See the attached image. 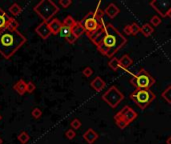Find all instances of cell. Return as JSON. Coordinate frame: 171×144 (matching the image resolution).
Wrapping results in <instances>:
<instances>
[{"label":"cell","instance_id":"obj_2","mask_svg":"<svg viewBox=\"0 0 171 144\" xmlns=\"http://www.w3.org/2000/svg\"><path fill=\"white\" fill-rule=\"evenodd\" d=\"M106 28L107 33L97 48L105 56L112 58L115 53L126 44L127 40L111 23H107Z\"/></svg>","mask_w":171,"mask_h":144},{"label":"cell","instance_id":"obj_35","mask_svg":"<svg viewBox=\"0 0 171 144\" xmlns=\"http://www.w3.org/2000/svg\"><path fill=\"white\" fill-rule=\"evenodd\" d=\"M82 74L84 75L85 77H90L92 74H93V69L91 67H86L84 68L83 71H82Z\"/></svg>","mask_w":171,"mask_h":144},{"label":"cell","instance_id":"obj_4","mask_svg":"<svg viewBox=\"0 0 171 144\" xmlns=\"http://www.w3.org/2000/svg\"><path fill=\"white\" fill-rule=\"evenodd\" d=\"M155 94L150 89H135L129 95V98L133 100L140 109H145L149 104L155 99Z\"/></svg>","mask_w":171,"mask_h":144},{"label":"cell","instance_id":"obj_34","mask_svg":"<svg viewBox=\"0 0 171 144\" xmlns=\"http://www.w3.org/2000/svg\"><path fill=\"white\" fill-rule=\"evenodd\" d=\"M65 136H66V138H68L69 140H72L76 136V133H75L73 129H68L67 131L65 132Z\"/></svg>","mask_w":171,"mask_h":144},{"label":"cell","instance_id":"obj_14","mask_svg":"<svg viewBox=\"0 0 171 144\" xmlns=\"http://www.w3.org/2000/svg\"><path fill=\"white\" fill-rule=\"evenodd\" d=\"M119 11H120L119 8H118V6L116 4H114V3H110V4L108 5L106 8H105L104 13L109 18H114V17H116V16L118 15Z\"/></svg>","mask_w":171,"mask_h":144},{"label":"cell","instance_id":"obj_25","mask_svg":"<svg viewBox=\"0 0 171 144\" xmlns=\"http://www.w3.org/2000/svg\"><path fill=\"white\" fill-rule=\"evenodd\" d=\"M162 97L166 100L167 103L171 104V86H168L162 92Z\"/></svg>","mask_w":171,"mask_h":144},{"label":"cell","instance_id":"obj_21","mask_svg":"<svg viewBox=\"0 0 171 144\" xmlns=\"http://www.w3.org/2000/svg\"><path fill=\"white\" fill-rule=\"evenodd\" d=\"M9 12H10L13 16H18L22 12V8L17 3H13L10 7H9Z\"/></svg>","mask_w":171,"mask_h":144},{"label":"cell","instance_id":"obj_20","mask_svg":"<svg viewBox=\"0 0 171 144\" xmlns=\"http://www.w3.org/2000/svg\"><path fill=\"white\" fill-rule=\"evenodd\" d=\"M154 29L152 27V25L149 24V23H145L143 24L142 26L140 27V32L142 33L144 36H146V37H148V36H150L151 34L153 33Z\"/></svg>","mask_w":171,"mask_h":144},{"label":"cell","instance_id":"obj_3","mask_svg":"<svg viewBox=\"0 0 171 144\" xmlns=\"http://www.w3.org/2000/svg\"><path fill=\"white\" fill-rule=\"evenodd\" d=\"M33 10L42 20L49 22L53 19L55 14L59 11V8L51 0H42L34 6Z\"/></svg>","mask_w":171,"mask_h":144},{"label":"cell","instance_id":"obj_36","mask_svg":"<svg viewBox=\"0 0 171 144\" xmlns=\"http://www.w3.org/2000/svg\"><path fill=\"white\" fill-rule=\"evenodd\" d=\"M65 39H66V40H67L68 43H70V44H74V43H75V41L77 40V37H76V36H75V35H74V34L71 32V34H69V35H68L67 37L65 38Z\"/></svg>","mask_w":171,"mask_h":144},{"label":"cell","instance_id":"obj_32","mask_svg":"<svg viewBox=\"0 0 171 144\" xmlns=\"http://www.w3.org/2000/svg\"><path fill=\"white\" fill-rule=\"evenodd\" d=\"M160 23H161V19L159 16H157V15H154L153 17L150 19V24L155 26V27H157Z\"/></svg>","mask_w":171,"mask_h":144},{"label":"cell","instance_id":"obj_24","mask_svg":"<svg viewBox=\"0 0 171 144\" xmlns=\"http://www.w3.org/2000/svg\"><path fill=\"white\" fill-rule=\"evenodd\" d=\"M29 139H30V136L26 131H22L18 135V140L21 144H26L29 141Z\"/></svg>","mask_w":171,"mask_h":144},{"label":"cell","instance_id":"obj_7","mask_svg":"<svg viewBox=\"0 0 171 144\" xmlns=\"http://www.w3.org/2000/svg\"><path fill=\"white\" fill-rule=\"evenodd\" d=\"M123 94L120 92L115 86L110 87L106 92L102 95V99L106 102L107 104H109L110 107L115 108L121 101L123 100Z\"/></svg>","mask_w":171,"mask_h":144},{"label":"cell","instance_id":"obj_6","mask_svg":"<svg viewBox=\"0 0 171 144\" xmlns=\"http://www.w3.org/2000/svg\"><path fill=\"white\" fill-rule=\"evenodd\" d=\"M80 22H81V24L83 25V27L85 29V32H86L88 37H91L94 33H96V32L105 24L104 23L103 25H101L99 22L97 21V19L95 18L93 12L88 13V14L85 16V17L82 19Z\"/></svg>","mask_w":171,"mask_h":144},{"label":"cell","instance_id":"obj_27","mask_svg":"<svg viewBox=\"0 0 171 144\" xmlns=\"http://www.w3.org/2000/svg\"><path fill=\"white\" fill-rule=\"evenodd\" d=\"M71 32H72V31H71V28L67 27V26L62 25V27H61V29H60V32H59V34H60L62 37L66 38L69 34H71Z\"/></svg>","mask_w":171,"mask_h":144},{"label":"cell","instance_id":"obj_11","mask_svg":"<svg viewBox=\"0 0 171 144\" xmlns=\"http://www.w3.org/2000/svg\"><path fill=\"white\" fill-rule=\"evenodd\" d=\"M106 33H107V28H106V23H105L102 27H101L99 30L96 32V33H94L89 38H90V40L93 42L95 45H96V46H99V44L103 41V39L105 37V35H106Z\"/></svg>","mask_w":171,"mask_h":144},{"label":"cell","instance_id":"obj_23","mask_svg":"<svg viewBox=\"0 0 171 144\" xmlns=\"http://www.w3.org/2000/svg\"><path fill=\"white\" fill-rule=\"evenodd\" d=\"M62 24H63L64 26H67V27H69V28H72L75 24H76V21L74 20L72 16L68 15V16L65 17V19L63 20V23H62Z\"/></svg>","mask_w":171,"mask_h":144},{"label":"cell","instance_id":"obj_40","mask_svg":"<svg viewBox=\"0 0 171 144\" xmlns=\"http://www.w3.org/2000/svg\"><path fill=\"white\" fill-rule=\"evenodd\" d=\"M167 17H170V18H171V11L168 13V14H167Z\"/></svg>","mask_w":171,"mask_h":144},{"label":"cell","instance_id":"obj_41","mask_svg":"<svg viewBox=\"0 0 171 144\" xmlns=\"http://www.w3.org/2000/svg\"><path fill=\"white\" fill-rule=\"evenodd\" d=\"M2 142H3V140L1 139V137H0V144H2Z\"/></svg>","mask_w":171,"mask_h":144},{"label":"cell","instance_id":"obj_9","mask_svg":"<svg viewBox=\"0 0 171 144\" xmlns=\"http://www.w3.org/2000/svg\"><path fill=\"white\" fill-rule=\"evenodd\" d=\"M136 117H137V113L132 108H130L129 106H124L122 109L114 116V118H121L125 121L127 124H129L132 122Z\"/></svg>","mask_w":171,"mask_h":144},{"label":"cell","instance_id":"obj_42","mask_svg":"<svg viewBox=\"0 0 171 144\" xmlns=\"http://www.w3.org/2000/svg\"><path fill=\"white\" fill-rule=\"evenodd\" d=\"M1 119H2V116H1V115H0V120H1Z\"/></svg>","mask_w":171,"mask_h":144},{"label":"cell","instance_id":"obj_18","mask_svg":"<svg viewBox=\"0 0 171 144\" xmlns=\"http://www.w3.org/2000/svg\"><path fill=\"white\" fill-rule=\"evenodd\" d=\"M13 89L14 91H16L19 95H24L25 92H26V82L23 79H20L18 80L17 82L14 84V86H13Z\"/></svg>","mask_w":171,"mask_h":144},{"label":"cell","instance_id":"obj_33","mask_svg":"<svg viewBox=\"0 0 171 144\" xmlns=\"http://www.w3.org/2000/svg\"><path fill=\"white\" fill-rule=\"evenodd\" d=\"M35 85L33 82H31V81H29V82H26V92L28 93H32L33 91L35 90Z\"/></svg>","mask_w":171,"mask_h":144},{"label":"cell","instance_id":"obj_5","mask_svg":"<svg viewBox=\"0 0 171 144\" xmlns=\"http://www.w3.org/2000/svg\"><path fill=\"white\" fill-rule=\"evenodd\" d=\"M130 83L135 86L136 89H149L153 84H155V79L148 73V71L141 69L138 73L133 75Z\"/></svg>","mask_w":171,"mask_h":144},{"label":"cell","instance_id":"obj_12","mask_svg":"<svg viewBox=\"0 0 171 144\" xmlns=\"http://www.w3.org/2000/svg\"><path fill=\"white\" fill-rule=\"evenodd\" d=\"M11 17L6 14V12L0 7V32L7 29V26L9 24Z\"/></svg>","mask_w":171,"mask_h":144},{"label":"cell","instance_id":"obj_37","mask_svg":"<svg viewBox=\"0 0 171 144\" xmlns=\"http://www.w3.org/2000/svg\"><path fill=\"white\" fill-rule=\"evenodd\" d=\"M72 1L71 0H59V5L62 8H67L69 5H71Z\"/></svg>","mask_w":171,"mask_h":144},{"label":"cell","instance_id":"obj_15","mask_svg":"<svg viewBox=\"0 0 171 144\" xmlns=\"http://www.w3.org/2000/svg\"><path fill=\"white\" fill-rule=\"evenodd\" d=\"M83 138L88 144H93L98 139V134L95 132L93 129L89 128L83 134Z\"/></svg>","mask_w":171,"mask_h":144},{"label":"cell","instance_id":"obj_10","mask_svg":"<svg viewBox=\"0 0 171 144\" xmlns=\"http://www.w3.org/2000/svg\"><path fill=\"white\" fill-rule=\"evenodd\" d=\"M35 32L40 36L42 39H44V40L47 39L49 36L52 34L50 28H49L48 22H45V21H42L41 23L35 28Z\"/></svg>","mask_w":171,"mask_h":144},{"label":"cell","instance_id":"obj_16","mask_svg":"<svg viewBox=\"0 0 171 144\" xmlns=\"http://www.w3.org/2000/svg\"><path fill=\"white\" fill-rule=\"evenodd\" d=\"M90 86L93 88L95 91L99 92V91H101L105 87V82L102 80V78L99 77V76H97V77H95L94 79L91 81Z\"/></svg>","mask_w":171,"mask_h":144},{"label":"cell","instance_id":"obj_17","mask_svg":"<svg viewBox=\"0 0 171 144\" xmlns=\"http://www.w3.org/2000/svg\"><path fill=\"white\" fill-rule=\"evenodd\" d=\"M133 63V60L131 59V57L128 54L123 55L122 57L119 59V66L120 68H122L124 70H127L131 65Z\"/></svg>","mask_w":171,"mask_h":144},{"label":"cell","instance_id":"obj_1","mask_svg":"<svg viewBox=\"0 0 171 144\" xmlns=\"http://www.w3.org/2000/svg\"><path fill=\"white\" fill-rule=\"evenodd\" d=\"M26 41V37L18 30L10 31L5 29L0 32V54L5 59H10Z\"/></svg>","mask_w":171,"mask_h":144},{"label":"cell","instance_id":"obj_31","mask_svg":"<svg viewBox=\"0 0 171 144\" xmlns=\"http://www.w3.org/2000/svg\"><path fill=\"white\" fill-rule=\"evenodd\" d=\"M31 115H32V117H34L35 119H38V118H40L42 115V111H41V109H39V108L35 107L34 109L31 111Z\"/></svg>","mask_w":171,"mask_h":144},{"label":"cell","instance_id":"obj_8","mask_svg":"<svg viewBox=\"0 0 171 144\" xmlns=\"http://www.w3.org/2000/svg\"><path fill=\"white\" fill-rule=\"evenodd\" d=\"M150 6L160 16L167 17V14L171 11V0H153L150 2Z\"/></svg>","mask_w":171,"mask_h":144},{"label":"cell","instance_id":"obj_19","mask_svg":"<svg viewBox=\"0 0 171 144\" xmlns=\"http://www.w3.org/2000/svg\"><path fill=\"white\" fill-rule=\"evenodd\" d=\"M71 31H72V33H73L76 37H80V36L82 35L85 32V29L83 27V25L81 24V22H76V24H75L73 27L71 28Z\"/></svg>","mask_w":171,"mask_h":144},{"label":"cell","instance_id":"obj_38","mask_svg":"<svg viewBox=\"0 0 171 144\" xmlns=\"http://www.w3.org/2000/svg\"><path fill=\"white\" fill-rule=\"evenodd\" d=\"M124 32L127 34V35H131V28H130V24L126 25L125 27H124Z\"/></svg>","mask_w":171,"mask_h":144},{"label":"cell","instance_id":"obj_26","mask_svg":"<svg viewBox=\"0 0 171 144\" xmlns=\"http://www.w3.org/2000/svg\"><path fill=\"white\" fill-rule=\"evenodd\" d=\"M108 65L110 66L111 69L117 70L118 68H120V66H119V59L116 58V57H112V58H111V60L109 61V63H108Z\"/></svg>","mask_w":171,"mask_h":144},{"label":"cell","instance_id":"obj_22","mask_svg":"<svg viewBox=\"0 0 171 144\" xmlns=\"http://www.w3.org/2000/svg\"><path fill=\"white\" fill-rule=\"evenodd\" d=\"M18 27H19V22L15 18L11 17L10 21H9V24L7 26V29L10 31H17Z\"/></svg>","mask_w":171,"mask_h":144},{"label":"cell","instance_id":"obj_29","mask_svg":"<svg viewBox=\"0 0 171 144\" xmlns=\"http://www.w3.org/2000/svg\"><path fill=\"white\" fill-rule=\"evenodd\" d=\"M130 28H131V35H136L140 32L139 25L135 23V22H133L132 24H130Z\"/></svg>","mask_w":171,"mask_h":144},{"label":"cell","instance_id":"obj_28","mask_svg":"<svg viewBox=\"0 0 171 144\" xmlns=\"http://www.w3.org/2000/svg\"><path fill=\"white\" fill-rule=\"evenodd\" d=\"M70 126H71V129H73V130L79 129L80 127H81V121H80L79 119L75 118V119H73V120L71 121Z\"/></svg>","mask_w":171,"mask_h":144},{"label":"cell","instance_id":"obj_13","mask_svg":"<svg viewBox=\"0 0 171 144\" xmlns=\"http://www.w3.org/2000/svg\"><path fill=\"white\" fill-rule=\"evenodd\" d=\"M48 24H49V28H50V30H51V33L53 35L59 34L62 25H63L60 22V20L57 19V18H53L52 20H50L48 22Z\"/></svg>","mask_w":171,"mask_h":144},{"label":"cell","instance_id":"obj_39","mask_svg":"<svg viewBox=\"0 0 171 144\" xmlns=\"http://www.w3.org/2000/svg\"><path fill=\"white\" fill-rule=\"evenodd\" d=\"M166 143H167V144H171V136H169L168 139L166 140Z\"/></svg>","mask_w":171,"mask_h":144},{"label":"cell","instance_id":"obj_30","mask_svg":"<svg viewBox=\"0 0 171 144\" xmlns=\"http://www.w3.org/2000/svg\"><path fill=\"white\" fill-rule=\"evenodd\" d=\"M114 120H115V123H116V125L119 127L120 129L126 128V126L128 125L125 121H124L123 119H121V118H114Z\"/></svg>","mask_w":171,"mask_h":144}]
</instances>
